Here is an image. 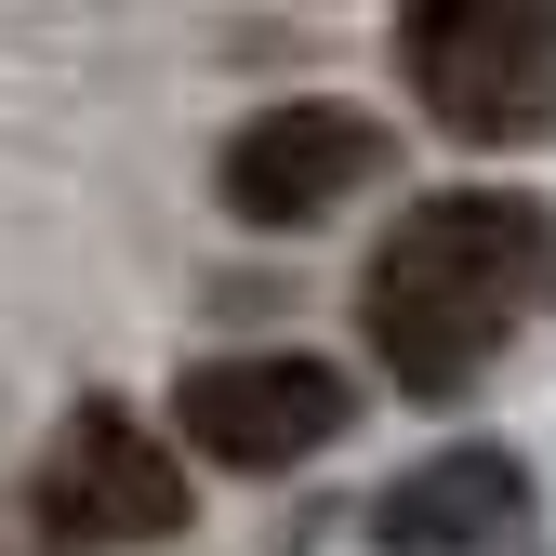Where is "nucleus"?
Segmentation results:
<instances>
[{
    "instance_id": "f257e3e1",
    "label": "nucleus",
    "mask_w": 556,
    "mask_h": 556,
    "mask_svg": "<svg viewBox=\"0 0 556 556\" xmlns=\"http://www.w3.org/2000/svg\"><path fill=\"white\" fill-rule=\"evenodd\" d=\"M556 292V226L543 199L504 186H438L384 226V252L358 265V318H371V358L410 397H451L491 371V344Z\"/></svg>"
},
{
    "instance_id": "f03ea898",
    "label": "nucleus",
    "mask_w": 556,
    "mask_h": 556,
    "mask_svg": "<svg viewBox=\"0 0 556 556\" xmlns=\"http://www.w3.org/2000/svg\"><path fill=\"white\" fill-rule=\"evenodd\" d=\"M410 93L464 147H543L556 132V0H425L397 27Z\"/></svg>"
},
{
    "instance_id": "7ed1b4c3",
    "label": "nucleus",
    "mask_w": 556,
    "mask_h": 556,
    "mask_svg": "<svg viewBox=\"0 0 556 556\" xmlns=\"http://www.w3.org/2000/svg\"><path fill=\"white\" fill-rule=\"evenodd\" d=\"M186 517H199L186 464L132 397H80L53 425V451H40V530L53 543H173Z\"/></svg>"
},
{
    "instance_id": "20e7f679",
    "label": "nucleus",
    "mask_w": 556,
    "mask_h": 556,
    "mask_svg": "<svg viewBox=\"0 0 556 556\" xmlns=\"http://www.w3.org/2000/svg\"><path fill=\"white\" fill-rule=\"evenodd\" d=\"M173 425H186V451H213L239 477H278V464H305L358 425V384L331 358H278V344L265 358H199L173 384Z\"/></svg>"
},
{
    "instance_id": "39448f33",
    "label": "nucleus",
    "mask_w": 556,
    "mask_h": 556,
    "mask_svg": "<svg viewBox=\"0 0 556 556\" xmlns=\"http://www.w3.org/2000/svg\"><path fill=\"white\" fill-rule=\"evenodd\" d=\"M213 186H226V213H239V226H318V213H344V199H371V186H384V119L292 93V106H265V119L226 132Z\"/></svg>"
},
{
    "instance_id": "423d86ee",
    "label": "nucleus",
    "mask_w": 556,
    "mask_h": 556,
    "mask_svg": "<svg viewBox=\"0 0 556 556\" xmlns=\"http://www.w3.org/2000/svg\"><path fill=\"white\" fill-rule=\"evenodd\" d=\"M517 530H530V464L517 451H438L371 504L384 556H504Z\"/></svg>"
}]
</instances>
